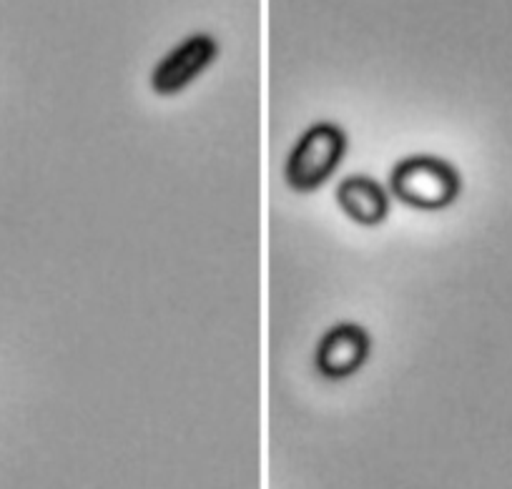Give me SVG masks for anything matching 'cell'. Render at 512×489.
<instances>
[{
	"label": "cell",
	"mask_w": 512,
	"mask_h": 489,
	"mask_svg": "<svg viewBox=\"0 0 512 489\" xmlns=\"http://www.w3.org/2000/svg\"><path fill=\"white\" fill-rule=\"evenodd\" d=\"M390 189L400 204L420 211H442L460 199L462 176L442 156H407L390 176Z\"/></svg>",
	"instance_id": "obj_2"
},
{
	"label": "cell",
	"mask_w": 512,
	"mask_h": 489,
	"mask_svg": "<svg viewBox=\"0 0 512 489\" xmlns=\"http://www.w3.org/2000/svg\"><path fill=\"white\" fill-rule=\"evenodd\" d=\"M334 196L347 219L359 226H379L390 216V194L367 174L342 179Z\"/></svg>",
	"instance_id": "obj_5"
},
{
	"label": "cell",
	"mask_w": 512,
	"mask_h": 489,
	"mask_svg": "<svg viewBox=\"0 0 512 489\" xmlns=\"http://www.w3.org/2000/svg\"><path fill=\"white\" fill-rule=\"evenodd\" d=\"M221 46L211 33H191L164 53L151 71V91L161 98H174L189 91L219 58Z\"/></svg>",
	"instance_id": "obj_3"
},
{
	"label": "cell",
	"mask_w": 512,
	"mask_h": 489,
	"mask_svg": "<svg viewBox=\"0 0 512 489\" xmlns=\"http://www.w3.org/2000/svg\"><path fill=\"white\" fill-rule=\"evenodd\" d=\"M349 138L342 126L317 121L297 138L284 161V181L297 194H314L332 181L347 156Z\"/></svg>",
	"instance_id": "obj_1"
},
{
	"label": "cell",
	"mask_w": 512,
	"mask_h": 489,
	"mask_svg": "<svg viewBox=\"0 0 512 489\" xmlns=\"http://www.w3.org/2000/svg\"><path fill=\"white\" fill-rule=\"evenodd\" d=\"M372 352V339L354 321L332 326L314 352V367L329 382H344L367 364Z\"/></svg>",
	"instance_id": "obj_4"
}]
</instances>
